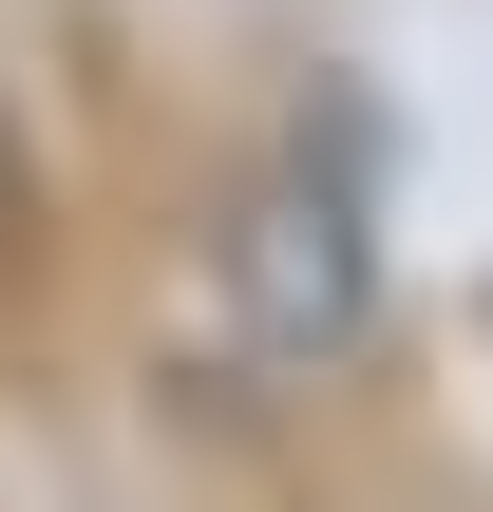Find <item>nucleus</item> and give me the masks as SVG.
<instances>
[{"label": "nucleus", "mask_w": 493, "mask_h": 512, "mask_svg": "<svg viewBox=\"0 0 493 512\" xmlns=\"http://www.w3.org/2000/svg\"><path fill=\"white\" fill-rule=\"evenodd\" d=\"M361 304H380V228H361V190H342L323 152H285V171L228 209V361H247V380H323V361L361 342Z\"/></svg>", "instance_id": "1"}]
</instances>
